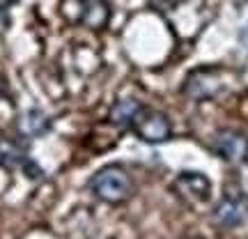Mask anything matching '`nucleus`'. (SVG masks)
Masks as SVG:
<instances>
[{
  "label": "nucleus",
  "mask_w": 248,
  "mask_h": 239,
  "mask_svg": "<svg viewBox=\"0 0 248 239\" xmlns=\"http://www.w3.org/2000/svg\"><path fill=\"white\" fill-rule=\"evenodd\" d=\"M90 189L99 200L110 205H120L133 195V179L122 166H106L90 179Z\"/></svg>",
  "instance_id": "1"
},
{
  "label": "nucleus",
  "mask_w": 248,
  "mask_h": 239,
  "mask_svg": "<svg viewBox=\"0 0 248 239\" xmlns=\"http://www.w3.org/2000/svg\"><path fill=\"white\" fill-rule=\"evenodd\" d=\"M133 129H136V133L140 136L142 141L152 143V145L168 141L170 133H172V127H170L168 117L163 115V113H159V111H147V108H142V113L136 120Z\"/></svg>",
  "instance_id": "2"
},
{
  "label": "nucleus",
  "mask_w": 248,
  "mask_h": 239,
  "mask_svg": "<svg viewBox=\"0 0 248 239\" xmlns=\"http://www.w3.org/2000/svg\"><path fill=\"white\" fill-rule=\"evenodd\" d=\"M214 150H216V154L221 159L230 161V163H244L248 157V138L239 131L225 129V131L216 133Z\"/></svg>",
  "instance_id": "3"
},
{
  "label": "nucleus",
  "mask_w": 248,
  "mask_h": 239,
  "mask_svg": "<svg viewBox=\"0 0 248 239\" xmlns=\"http://www.w3.org/2000/svg\"><path fill=\"white\" fill-rule=\"evenodd\" d=\"M175 191L186 203H204V200H209L212 184L202 173H182L175 179Z\"/></svg>",
  "instance_id": "4"
},
{
  "label": "nucleus",
  "mask_w": 248,
  "mask_h": 239,
  "mask_svg": "<svg viewBox=\"0 0 248 239\" xmlns=\"http://www.w3.org/2000/svg\"><path fill=\"white\" fill-rule=\"evenodd\" d=\"M221 90V83H218V76L214 69H200L193 71L184 83V95H188L191 99H212L216 92Z\"/></svg>",
  "instance_id": "5"
},
{
  "label": "nucleus",
  "mask_w": 248,
  "mask_h": 239,
  "mask_svg": "<svg viewBox=\"0 0 248 239\" xmlns=\"http://www.w3.org/2000/svg\"><path fill=\"white\" fill-rule=\"evenodd\" d=\"M248 214V205L241 195H225L218 207L214 209V219L218 225H225V228H234V225H241L246 221Z\"/></svg>",
  "instance_id": "6"
},
{
  "label": "nucleus",
  "mask_w": 248,
  "mask_h": 239,
  "mask_svg": "<svg viewBox=\"0 0 248 239\" xmlns=\"http://www.w3.org/2000/svg\"><path fill=\"white\" fill-rule=\"evenodd\" d=\"M80 21L92 30H104L110 21L108 0H80Z\"/></svg>",
  "instance_id": "7"
},
{
  "label": "nucleus",
  "mask_w": 248,
  "mask_h": 239,
  "mask_svg": "<svg viewBox=\"0 0 248 239\" xmlns=\"http://www.w3.org/2000/svg\"><path fill=\"white\" fill-rule=\"evenodd\" d=\"M142 113V104L136 99H120L115 101V106L110 108V122L120 127V129H131L136 120Z\"/></svg>",
  "instance_id": "8"
},
{
  "label": "nucleus",
  "mask_w": 248,
  "mask_h": 239,
  "mask_svg": "<svg viewBox=\"0 0 248 239\" xmlns=\"http://www.w3.org/2000/svg\"><path fill=\"white\" fill-rule=\"evenodd\" d=\"M18 127H21V131L26 133V136H39L48 127V120H46V115L42 111H28L26 115L21 117Z\"/></svg>",
  "instance_id": "9"
},
{
  "label": "nucleus",
  "mask_w": 248,
  "mask_h": 239,
  "mask_svg": "<svg viewBox=\"0 0 248 239\" xmlns=\"http://www.w3.org/2000/svg\"><path fill=\"white\" fill-rule=\"evenodd\" d=\"M21 163H26L23 150L12 141H0V166L14 168V166H21Z\"/></svg>",
  "instance_id": "10"
},
{
  "label": "nucleus",
  "mask_w": 248,
  "mask_h": 239,
  "mask_svg": "<svg viewBox=\"0 0 248 239\" xmlns=\"http://www.w3.org/2000/svg\"><path fill=\"white\" fill-rule=\"evenodd\" d=\"M241 44H244V48L248 51V23H246V28H244V32H241Z\"/></svg>",
  "instance_id": "11"
},
{
  "label": "nucleus",
  "mask_w": 248,
  "mask_h": 239,
  "mask_svg": "<svg viewBox=\"0 0 248 239\" xmlns=\"http://www.w3.org/2000/svg\"><path fill=\"white\" fill-rule=\"evenodd\" d=\"M0 92H2V83H0Z\"/></svg>",
  "instance_id": "12"
}]
</instances>
